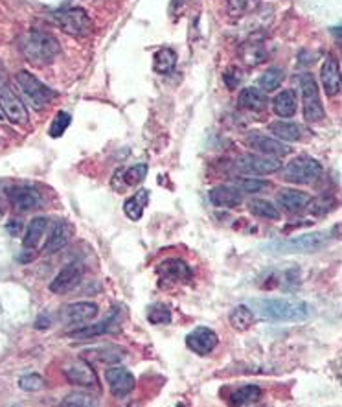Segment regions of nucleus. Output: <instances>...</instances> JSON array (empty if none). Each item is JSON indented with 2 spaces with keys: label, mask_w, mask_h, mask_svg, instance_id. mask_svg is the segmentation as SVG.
<instances>
[{
  "label": "nucleus",
  "mask_w": 342,
  "mask_h": 407,
  "mask_svg": "<svg viewBox=\"0 0 342 407\" xmlns=\"http://www.w3.org/2000/svg\"><path fill=\"white\" fill-rule=\"evenodd\" d=\"M254 306L260 316L273 321L300 322L313 316V308L308 302L295 298H262L254 300Z\"/></svg>",
  "instance_id": "f257e3e1"
},
{
  "label": "nucleus",
  "mask_w": 342,
  "mask_h": 407,
  "mask_svg": "<svg viewBox=\"0 0 342 407\" xmlns=\"http://www.w3.org/2000/svg\"><path fill=\"white\" fill-rule=\"evenodd\" d=\"M21 50H23L24 58L28 59L30 63L48 65L59 56L61 46H59L54 35L37 30V32H30V34L24 35Z\"/></svg>",
  "instance_id": "f03ea898"
},
{
  "label": "nucleus",
  "mask_w": 342,
  "mask_h": 407,
  "mask_svg": "<svg viewBox=\"0 0 342 407\" xmlns=\"http://www.w3.org/2000/svg\"><path fill=\"white\" fill-rule=\"evenodd\" d=\"M297 83L300 87L304 100V118L308 122H320L324 120V107L320 102L319 85L315 81L313 74L309 72H302L297 76Z\"/></svg>",
  "instance_id": "7ed1b4c3"
},
{
  "label": "nucleus",
  "mask_w": 342,
  "mask_h": 407,
  "mask_svg": "<svg viewBox=\"0 0 342 407\" xmlns=\"http://www.w3.org/2000/svg\"><path fill=\"white\" fill-rule=\"evenodd\" d=\"M50 19L56 23L57 28H61L65 34L74 35V37H85L91 34L92 23L85 10L81 8H67L59 10L50 15Z\"/></svg>",
  "instance_id": "20e7f679"
},
{
  "label": "nucleus",
  "mask_w": 342,
  "mask_h": 407,
  "mask_svg": "<svg viewBox=\"0 0 342 407\" xmlns=\"http://www.w3.org/2000/svg\"><path fill=\"white\" fill-rule=\"evenodd\" d=\"M330 234L328 232H311V234H302L291 240L276 241L271 243L269 249L280 254H293V252H315L330 243Z\"/></svg>",
  "instance_id": "39448f33"
},
{
  "label": "nucleus",
  "mask_w": 342,
  "mask_h": 407,
  "mask_svg": "<svg viewBox=\"0 0 342 407\" xmlns=\"http://www.w3.org/2000/svg\"><path fill=\"white\" fill-rule=\"evenodd\" d=\"M322 175V164L311 157H297L285 166L282 177L293 184H311Z\"/></svg>",
  "instance_id": "423d86ee"
},
{
  "label": "nucleus",
  "mask_w": 342,
  "mask_h": 407,
  "mask_svg": "<svg viewBox=\"0 0 342 407\" xmlns=\"http://www.w3.org/2000/svg\"><path fill=\"white\" fill-rule=\"evenodd\" d=\"M15 80H17V85L21 87L24 96L34 104L35 109H43V107H46L57 96L50 87H46L43 81H39L34 74H30L26 70H21L15 76Z\"/></svg>",
  "instance_id": "0eeeda50"
},
{
  "label": "nucleus",
  "mask_w": 342,
  "mask_h": 407,
  "mask_svg": "<svg viewBox=\"0 0 342 407\" xmlns=\"http://www.w3.org/2000/svg\"><path fill=\"white\" fill-rule=\"evenodd\" d=\"M0 109L8 120L15 126H26L28 124V111L23 100L12 91V87L6 80L0 78Z\"/></svg>",
  "instance_id": "6e6552de"
},
{
  "label": "nucleus",
  "mask_w": 342,
  "mask_h": 407,
  "mask_svg": "<svg viewBox=\"0 0 342 407\" xmlns=\"http://www.w3.org/2000/svg\"><path fill=\"white\" fill-rule=\"evenodd\" d=\"M63 374L72 385H78V387H83V389L100 390V380H98L96 371L85 360H74V362L67 363V367L63 368Z\"/></svg>",
  "instance_id": "1a4fd4ad"
},
{
  "label": "nucleus",
  "mask_w": 342,
  "mask_h": 407,
  "mask_svg": "<svg viewBox=\"0 0 342 407\" xmlns=\"http://www.w3.org/2000/svg\"><path fill=\"white\" fill-rule=\"evenodd\" d=\"M83 275H85V264L81 260H74V262L67 264L63 270L57 273V276L52 280L48 287L56 295H65V293L72 292L80 284Z\"/></svg>",
  "instance_id": "9d476101"
},
{
  "label": "nucleus",
  "mask_w": 342,
  "mask_h": 407,
  "mask_svg": "<svg viewBox=\"0 0 342 407\" xmlns=\"http://www.w3.org/2000/svg\"><path fill=\"white\" fill-rule=\"evenodd\" d=\"M236 166L240 168L243 173H252V175H269V173L278 172L282 168V162L276 157L256 155V153H243L236 161Z\"/></svg>",
  "instance_id": "9b49d317"
},
{
  "label": "nucleus",
  "mask_w": 342,
  "mask_h": 407,
  "mask_svg": "<svg viewBox=\"0 0 342 407\" xmlns=\"http://www.w3.org/2000/svg\"><path fill=\"white\" fill-rule=\"evenodd\" d=\"M245 144L251 149H256L260 155H269V157H285L291 153V148L285 142L278 140V138L265 137V135H258V133H251L247 137Z\"/></svg>",
  "instance_id": "f8f14e48"
},
{
  "label": "nucleus",
  "mask_w": 342,
  "mask_h": 407,
  "mask_svg": "<svg viewBox=\"0 0 342 407\" xmlns=\"http://www.w3.org/2000/svg\"><path fill=\"white\" fill-rule=\"evenodd\" d=\"M8 199L17 212H28L43 205V195L39 194V190L32 186H21V184L8 190Z\"/></svg>",
  "instance_id": "ddd939ff"
},
{
  "label": "nucleus",
  "mask_w": 342,
  "mask_h": 407,
  "mask_svg": "<svg viewBox=\"0 0 342 407\" xmlns=\"http://www.w3.org/2000/svg\"><path fill=\"white\" fill-rule=\"evenodd\" d=\"M159 273L160 284H177V282H188L192 280V270L184 260L170 258L164 260L162 264L157 267Z\"/></svg>",
  "instance_id": "4468645a"
},
{
  "label": "nucleus",
  "mask_w": 342,
  "mask_h": 407,
  "mask_svg": "<svg viewBox=\"0 0 342 407\" xmlns=\"http://www.w3.org/2000/svg\"><path fill=\"white\" fill-rule=\"evenodd\" d=\"M217 343H219L217 333L214 332L212 328H206V327L194 328V330L186 336V346H188L194 354H199V355L210 354L212 350L217 346Z\"/></svg>",
  "instance_id": "2eb2a0df"
},
{
  "label": "nucleus",
  "mask_w": 342,
  "mask_h": 407,
  "mask_svg": "<svg viewBox=\"0 0 342 407\" xmlns=\"http://www.w3.org/2000/svg\"><path fill=\"white\" fill-rule=\"evenodd\" d=\"M98 316V304L96 302H74L69 304L67 308L61 311V319L63 322L70 324V327H85L87 322H91L92 319H96Z\"/></svg>",
  "instance_id": "dca6fc26"
},
{
  "label": "nucleus",
  "mask_w": 342,
  "mask_h": 407,
  "mask_svg": "<svg viewBox=\"0 0 342 407\" xmlns=\"http://www.w3.org/2000/svg\"><path fill=\"white\" fill-rule=\"evenodd\" d=\"M105 378H107L111 393L118 398H126L137 385L135 376L126 367H109L105 371Z\"/></svg>",
  "instance_id": "f3484780"
},
{
  "label": "nucleus",
  "mask_w": 342,
  "mask_h": 407,
  "mask_svg": "<svg viewBox=\"0 0 342 407\" xmlns=\"http://www.w3.org/2000/svg\"><path fill=\"white\" fill-rule=\"evenodd\" d=\"M120 330V314L114 311L113 316H109L107 319H103L98 324H91V327H80L74 332H69L67 336L72 339H91L98 338V336H105V333L116 332Z\"/></svg>",
  "instance_id": "a211bd4d"
},
{
  "label": "nucleus",
  "mask_w": 342,
  "mask_h": 407,
  "mask_svg": "<svg viewBox=\"0 0 342 407\" xmlns=\"http://www.w3.org/2000/svg\"><path fill=\"white\" fill-rule=\"evenodd\" d=\"M320 80L328 96H337L341 92V69H339V61L333 56L324 59L320 69Z\"/></svg>",
  "instance_id": "6ab92c4d"
},
{
  "label": "nucleus",
  "mask_w": 342,
  "mask_h": 407,
  "mask_svg": "<svg viewBox=\"0 0 342 407\" xmlns=\"http://www.w3.org/2000/svg\"><path fill=\"white\" fill-rule=\"evenodd\" d=\"M70 236H72V227H70L69 221H65V219L56 221V223L52 225L50 234H48V240H46L45 254H52V252H57L59 249H63L69 243Z\"/></svg>",
  "instance_id": "aec40b11"
},
{
  "label": "nucleus",
  "mask_w": 342,
  "mask_h": 407,
  "mask_svg": "<svg viewBox=\"0 0 342 407\" xmlns=\"http://www.w3.org/2000/svg\"><path fill=\"white\" fill-rule=\"evenodd\" d=\"M243 195L236 186H216L210 190V203L214 207L234 208L241 205Z\"/></svg>",
  "instance_id": "412c9836"
},
{
  "label": "nucleus",
  "mask_w": 342,
  "mask_h": 407,
  "mask_svg": "<svg viewBox=\"0 0 342 407\" xmlns=\"http://www.w3.org/2000/svg\"><path fill=\"white\" fill-rule=\"evenodd\" d=\"M280 207L285 208L287 212H300L311 203V195L306 192H298V190H282L278 194Z\"/></svg>",
  "instance_id": "4be33fe9"
},
{
  "label": "nucleus",
  "mask_w": 342,
  "mask_h": 407,
  "mask_svg": "<svg viewBox=\"0 0 342 407\" xmlns=\"http://www.w3.org/2000/svg\"><path fill=\"white\" fill-rule=\"evenodd\" d=\"M238 104L241 109L247 111H263L267 107V94L256 87H247L240 92Z\"/></svg>",
  "instance_id": "5701e85b"
},
{
  "label": "nucleus",
  "mask_w": 342,
  "mask_h": 407,
  "mask_svg": "<svg viewBox=\"0 0 342 407\" xmlns=\"http://www.w3.org/2000/svg\"><path fill=\"white\" fill-rule=\"evenodd\" d=\"M298 109L297 94L293 91H282L273 100V111L282 118H291Z\"/></svg>",
  "instance_id": "b1692460"
},
{
  "label": "nucleus",
  "mask_w": 342,
  "mask_h": 407,
  "mask_svg": "<svg viewBox=\"0 0 342 407\" xmlns=\"http://www.w3.org/2000/svg\"><path fill=\"white\" fill-rule=\"evenodd\" d=\"M149 203V192L148 190H140L137 194H133L129 199H126L124 203V212L129 219L133 221H138V219L144 216V210L148 207Z\"/></svg>",
  "instance_id": "393cba45"
},
{
  "label": "nucleus",
  "mask_w": 342,
  "mask_h": 407,
  "mask_svg": "<svg viewBox=\"0 0 342 407\" xmlns=\"http://www.w3.org/2000/svg\"><path fill=\"white\" fill-rule=\"evenodd\" d=\"M177 67V54L173 48H160L153 56V70L160 76L171 74Z\"/></svg>",
  "instance_id": "a878e982"
},
{
  "label": "nucleus",
  "mask_w": 342,
  "mask_h": 407,
  "mask_svg": "<svg viewBox=\"0 0 342 407\" xmlns=\"http://www.w3.org/2000/svg\"><path fill=\"white\" fill-rule=\"evenodd\" d=\"M271 131L282 142H298L302 140L304 129L295 122H276L271 126Z\"/></svg>",
  "instance_id": "bb28decb"
},
{
  "label": "nucleus",
  "mask_w": 342,
  "mask_h": 407,
  "mask_svg": "<svg viewBox=\"0 0 342 407\" xmlns=\"http://www.w3.org/2000/svg\"><path fill=\"white\" fill-rule=\"evenodd\" d=\"M254 322H256V314H254L249 306H245V304L236 306L234 310H232V314H230V324H232L236 330H240V332L249 330Z\"/></svg>",
  "instance_id": "cd10ccee"
},
{
  "label": "nucleus",
  "mask_w": 342,
  "mask_h": 407,
  "mask_svg": "<svg viewBox=\"0 0 342 407\" xmlns=\"http://www.w3.org/2000/svg\"><path fill=\"white\" fill-rule=\"evenodd\" d=\"M48 227V219L46 218H35L30 221L28 229H26V234L23 238V245L26 249H34V247L39 245L41 238L45 236V230Z\"/></svg>",
  "instance_id": "c85d7f7f"
},
{
  "label": "nucleus",
  "mask_w": 342,
  "mask_h": 407,
  "mask_svg": "<svg viewBox=\"0 0 342 407\" xmlns=\"http://www.w3.org/2000/svg\"><path fill=\"white\" fill-rule=\"evenodd\" d=\"M260 396H262V389L258 385H245L230 395V404L232 406H252L260 400Z\"/></svg>",
  "instance_id": "c756f323"
},
{
  "label": "nucleus",
  "mask_w": 342,
  "mask_h": 407,
  "mask_svg": "<svg viewBox=\"0 0 342 407\" xmlns=\"http://www.w3.org/2000/svg\"><path fill=\"white\" fill-rule=\"evenodd\" d=\"M249 208H251V212L258 218H265V219H280V212L278 208L274 207L273 203L267 199H252L249 203Z\"/></svg>",
  "instance_id": "7c9ffc66"
},
{
  "label": "nucleus",
  "mask_w": 342,
  "mask_h": 407,
  "mask_svg": "<svg viewBox=\"0 0 342 407\" xmlns=\"http://www.w3.org/2000/svg\"><path fill=\"white\" fill-rule=\"evenodd\" d=\"M122 181L126 186H137L146 179L148 175V164H135V166H129L126 170H122Z\"/></svg>",
  "instance_id": "2f4dec72"
},
{
  "label": "nucleus",
  "mask_w": 342,
  "mask_h": 407,
  "mask_svg": "<svg viewBox=\"0 0 342 407\" xmlns=\"http://www.w3.org/2000/svg\"><path fill=\"white\" fill-rule=\"evenodd\" d=\"M284 81V70L280 69H269L265 74L260 78V87H262L263 92L276 91Z\"/></svg>",
  "instance_id": "473e14b6"
},
{
  "label": "nucleus",
  "mask_w": 342,
  "mask_h": 407,
  "mask_svg": "<svg viewBox=\"0 0 342 407\" xmlns=\"http://www.w3.org/2000/svg\"><path fill=\"white\" fill-rule=\"evenodd\" d=\"M148 321L151 324H170L171 311L164 304H155L148 310Z\"/></svg>",
  "instance_id": "72a5a7b5"
},
{
  "label": "nucleus",
  "mask_w": 342,
  "mask_h": 407,
  "mask_svg": "<svg viewBox=\"0 0 342 407\" xmlns=\"http://www.w3.org/2000/svg\"><path fill=\"white\" fill-rule=\"evenodd\" d=\"M70 122H72V116L67 113V111H59L56 115V118L52 120V126H50V137L52 138H59L61 135H63L65 131H67V127L70 126Z\"/></svg>",
  "instance_id": "f704fd0d"
},
{
  "label": "nucleus",
  "mask_w": 342,
  "mask_h": 407,
  "mask_svg": "<svg viewBox=\"0 0 342 407\" xmlns=\"http://www.w3.org/2000/svg\"><path fill=\"white\" fill-rule=\"evenodd\" d=\"M234 186L240 190L241 194H258L269 186V183L262 181V179H238Z\"/></svg>",
  "instance_id": "c9c22d12"
},
{
  "label": "nucleus",
  "mask_w": 342,
  "mask_h": 407,
  "mask_svg": "<svg viewBox=\"0 0 342 407\" xmlns=\"http://www.w3.org/2000/svg\"><path fill=\"white\" fill-rule=\"evenodd\" d=\"M92 354L96 355L100 362L116 363V362H120L122 358L126 355V352H124L122 349H118V346H103V349L92 350Z\"/></svg>",
  "instance_id": "e433bc0d"
},
{
  "label": "nucleus",
  "mask_w": 342,
  "mask_h": 407,
  "mask_svg": "<svg viewBox=\"0 0 342 407\" xmlns=\"http://www.w3.org/2000/svg\"><path fill=\"white\" fill-rule=\"evenodd\" d=\"M61 406L92 407V406H98V400H94L92 396L85 395V393H72V395L65 396V400L61 402Z\"/></svg>",
  "instance_id": "4c0bfd02"
},
{
  "label": "nucleus",
  "mask_w": 342,
  "mask_h": 407,
  "mask_svg": "<svg viewBox=\"0 0 342 407\" xmlns=\"http://www.w3.org/2000/svg\"><path fill=\"white\" fill-rule=\"evenodd\" d=\"M19 387L28 393H35V390L45 389V378L39 374H26L23 378H19Z\"/></svg>",
  "instance_id": "58836bf2"
},
{
  "label": "nucleus",
  "mask_w": 342,
  "mask_h": 407,
  "mask_svg": "<svg viewBox=\"0 0 342 407\" xmlns=\"http://www.w3.org/2000/svg\"><path fill=\"white\" fill-rule=\"evenodd\" d=\"M240 72H238V69H228L227 72H225V83H227L228 89H236L238 87V83H240Z\"/></svg>",
  "instance_id": "ea45409f"
},
{
  "label": "nucleus",
  "mask_w": 342,
  "mask_h": 407,
  "mask_svg": "<svg viewBox=\"0 0 342 407\" xmlns=\"http://www.w3.org/2000/svg\"><path fill=\"white\" fill-rule=\"evenodd\" d=\"M35 328H41V330H45V328H48V319H46L45 316H41L37 321H35Z\"/></svg>",
  "instance_id": "a19ab883"
},
{
  "label": "nucleus",
  "mask_w": 342,
  "mask_h": 407,
  "mask_svg": "<svg viewBox=\"0 0 342 407\" xmlns=\"http://www.w3.org/2000/svg\"><path fill=\"white\" fill-rule=\"evenodd\" d=\"M13 223H15V225H10V223H8V229H10V232H12L13 236H17L19 227H23V225L19 223V221H13Z\"/></svg>",
  "instance_id": "79ce46f5"
},
{
  "label": "nucleus",
  "mask_w": 342,
  "mask_h": 407,
  "mask_svg": "<svg viewBox=\"0 0 342 407\" xmlns=\"http://www.w3.org/2000/svg\"><path fill=\"white\" fill-rule=\"evenodd\" d=\"M0 120H2V115H0Z\"/></svg>",
  "instance_id": "37998d69"
}]
</instances>
